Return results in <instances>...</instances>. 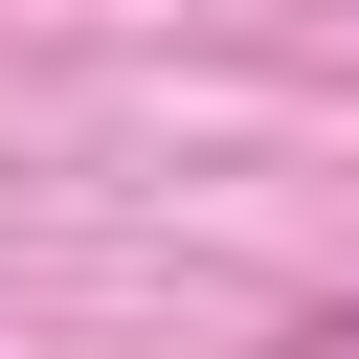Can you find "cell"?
Wrapping results in <instances>:
<instances>
[{
  "label": "cell",
  "mask_w": 359,
  "mask_h": 359,
  "mask_svg": "<svg viewBox=\"0 0 359 359\" xmlns=\"http://www.w3.org/2000/svg\"><path fill=\"white\" fill-rule=\"evenodd\" d=\"M292 359H359V314H314V337H292Z\"/></svg>",
  "instance_id": "1"
}]
</instances>
